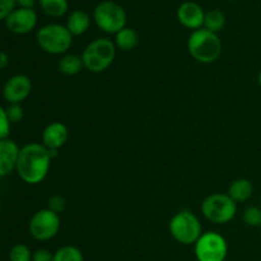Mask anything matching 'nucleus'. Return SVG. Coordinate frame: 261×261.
<instances>
[{
	"label": "nucleus",
	"instance_id": "obj_1",
	"mask_svg": "<svg viewBox=\"0 0 261 261\" xmlns=\"http://www.w3.org/2000/svg\"><path fill=\"white\" fill-rule=\"evenodd\" d=\"M51 161L50 152L45 145L40 143H30L20 148L15 170L25 184L37 185L47 176Z\"/></svg>",
	"mask_w": 261,
	"mask_h": 261
},
{
	"label": "nucleus",
	"instance_id": "obj_2",
	"mask_svg": "<svg viewBox=\"0 0 261 261\" xmlns=\"http://www.w3.org/2000/svg\"><path fill=\"white\" fill-rule=\"evenodd\" d=\"M188 50L194 60L203 64H211L218 60L222 54L221 38L217 33L205 28L194 31L188 41Z\"/></svg>",
	"mask_w": 261,
	"mask_h": 261
},
{
	"label": "nucleus",
	"instance_id": "obj_3",
	"mask_svg": "<svg viewBox=\"0 0 261 261\" xmlns=\"http://www.w3.org/2000/svg\"><path fill=\"white\" fill-rule=\"evenodd\" d=\"M116 45L109 38H97L87 45L82 54L84 68L91 73H102L115 60Z\"/></svg>",
	"mask_w": 261,
	"mask_h": 261
},
{
	"label": "nucleus",
	"instance_id": "obj_4",
	"mask_svg": "<svg viewBox=\"0 0 261 261\" xmlns=\"http://www.w3.org/2000/svg\"><path fill=\"white\" fill-rule=\"evenodd\" d=\"M36 40L41 50L45 53L51 54V55H61L71 47L73 35L69 32L66 25L51 23L38 30Z\"/></svg>",
	"mask_w": 261,
	"mask_h": 261
},
{
	"label": "nucleus",
	"instance_id": "obj_5",
	"mask_svg": "<svg viewBox=\"0 0 261 261\" xmlns=\"http://www.w3.org/2000/svg\"><path fill=\"white\" fill-rule=\"evenodd\" d=\"M170 233L180 244L193 245L196 244L203 232L198 217L189 211H181L170 221Z\"/></svg>",
	"mask_w": 261,
	"mask_h": 261
},
{
	"label": "nucleus",
	"instance_id": "obj_6",
	"mask_svg": "<svg viewBox=\"0 0 261 261\" xmlns=\"http://www.w3.org/2000/svg\"><path fill=\"white\" fill-rule=\"evenodd\" d=\"M236 201L229 195L212 194L201 204V213L212 223H228L236 216Z\"/></svg>",
	"mask_w": 261,
	"mask_h": 261
},
{
	"label": "nucleus",
	"instance_id": "obj_7",
	"mask_svg": "<svg viewBox=\"0 0 261 261\" xmlns=\"http://www.w3.org/2000/svg\"><path fill=\"white\" fill-rule=\"evenodd\" d=\"M93 19L97 27L106 33L120 32L126 24V13L124 8L114 2H102L93 12Z\"/></svg>",
	"mask_w": 261,
	"mask_h": 261
},
{
	"label": "nucleus",
	"instance_id": "obj_8",
	"mask_svg": "<svg viewBox=\"0 0 261 261\" xmlns=\"http://www.w3.org/2000/svg\"><path fill=\"white\" fill-rule=\"evenodd\" d=\"M228 252L227 241L217 232H204L195 244V256L198 261H224Z\"/></svg>",
	"mask_w": 261,
	"mask_h": 261
},
{
	"label": "nucleus",
	"instance_id": "obj_9",
	"mask_svg": "<svg viewBox=\"0 0 261 261\" xmlns=\"http://www.w3.org/2000/svg\"><path fill=\"white\" fill-rule=\"evenodd\" d=\"M61 222L59 214L46 208L33 214L28 223V231L37 241H48L58 234Z\"/></svg>",
	"mask_w": 261,
	"mask_h": 261
},
{
	"label": "nucleus",
	"instance_id": "obj_10",
	"mask_svg": "<svg viewBox=\"0 0 261 261\" xmlns=\"http://www.w3.org/2000/svg\"><path fill=\"white\" fill-rule=\"evenodd\" d=\"M32 92V82L27 75L17 74L7 81L3 88V96L8 103H20Z\"/></svg>",
	"mask_w": 261,
	"mask_h": 261
},
{
	"label": "nucleus",
	"instance_id": "obj_11",
	"mask_svg": "<svg viewBox=\"0 0 261 261\" xmlns=\"http://www.w3.org/2000/svg\"><path fill=\"white\" fill-rule=\"evenodd\" d=\"M37 24V14L33 9L18 8L5 19V27L14 35H25Z\"/></svg>",
	"mask_w": 261,
	"mask_h": 261
},
{
	"label": "nucleus",
	"instance_id": "obj_12",
	"mask_svg": "<svg viewBox=\"0 0 261 261\" xmlns=\"http://www.w3.org/2000/svg\"><path fill=\"white\" fill-rule=\"evenodd\" d=\"M178 22L186 28L190 30H200L204 25L205 13L203 8L194 2H186L181 4L177 9Z\"/></svg>",
	"mask_w": 261,
	"mask_h": 261
},
{
	"label": "nucleus",
	"instance_id": "obj_13",
	"mask_svg": "<svg viewBox=\"0 0 261 261\" xmlns=\"http://www.w3.org/2000/svg\"><path fill=\"white\" fill-rule=\"evenodd\" d=\"M20 149L14 140L0 139V176L10 175L13 170L17 168L18 157H19Z\"/></svg>",
	"mask_w": 261,
	"mask_h": 261
},
{
	"label": "nucleus",
	"instance_id": "obj_14",
	"mask_svg": "<svg viewBox=\"0 0 261 261\" xmlns=\"http://www.w3.org/2000/svg\"><path fill=\"white\" fill-rule=\"evenodd\" d=\"M68 127L60 121H54L45 127L42 133V144L48 150H59L68 140Z\"/></svg>",
	"mask_w": 261,
	"mask_h": 261
},
{
	"label": "nucleus",
	"instance_id": "obj_15",
	"mask_svg": "<svg viewBox=\"0 0 261 261\" xmlns=\"http://www.w3.org/2000/svg\"><path fill=\"white\" fill-rule=\"evenodd\" d=\"M89 25H91V17L88 13L82 9L74 10L69 15L68 22H66V28L73 36L84 35L88 31Z\"/></svg>",
	"mask_w": 261,
	"mask_h": 261
},
{
	"label": "nucleus",
	"instance_id": "obj_16",
	"mask_svg": "<svg viewBox=\"0 0 261 261\" xmlns=\"http://www.w3.org/2000/svg\"><path fill=\"white\" fill-rule=\"evenodd\" d=\"M254 191V186L247 178H239L231 184L228 190V195L233 199L236 203H244L249 200Z\"/></svg>",
	"mask_w": 261,
	"mask_h": 261
},
{
	"label": "nucleus",
	"instance_id": "obj_17",
	"mask_svg": "<svg viewBox=\"0 0 261 261\" xmlns=\"http://www.w3.org/2000/svg\"><path fill=\"white\" fill-rule=\"evenodd\" d=\"M58 68L60 70V73L64 74V75L73 76L81 73L82 69L84 68V64L83 60H82V56L74 55V54H68V55H64L59 60Z\"/></svg>",
	"mask_w": 261,
	"mask_h": 261
},
{
	"label": "nucleus",
	"instance_id": "obj_18",
	"mask_svg": "<svg viewBox=\"0 0 261 261\" xmlns=\"http://www.w3.org/2000/svg\"><path fill=\"white\" fill-rule=\"evenodd\" d=\"M138 42H139V37L138 33L135 32L133 28L125 27L120 32L116 33L115 37V45L117 48L122 51H132L137 47Z\"/></svg>",
	"mask_w": 261,
	"mask_h": 261
},
{
	"label": "nucleus",
	"instance_id": "obj_19",
	"mask_svg": "<svg viewBox=\"0 0 261 261\" xmlns=\"http://www.w3.org/2000/svg\"><path fill=\"white\" fill-rule=\"evenodd\" d=\"M40 7L48 17L60 18L68 12V0H40Z\"/></svg>",
	"mask_w": 261,
	"mask_h": 261
},
{
	"label": "nucleus",
	"instance_id": "obj_20",
	"mask_svg": "<svg viewBox=\"0 0 261 261\" xmlns=\"http://www.w3.org/2000/svg\"><path fill=\"white\" fill-rule=\"evenodd\" d=\"M226 24V17L223 13L218 9L209 10L205 13V20H204V28L213 33H218L219 31L223 30Z\"/></svg>",
	"mask_w": 261,
	"mask_h": 261
},
{
	"label": "nucleus",
	"instance_id": "obj_21",
	"mask_svg": "<svg viewBox=\"0 0 261 261\" xmlns=\"http://www.w3.org/2000/svg\"><path fill=\"white\" fill-rule=\"evenodd\" d=\"M54 261H84V257L78 247L64 246L54 254Z\"/></svg>",
	"mask_w": 261,
	"mask_h": 261
},
{
	"label": "nucleus",
	"instance_id": "obj_22",
	"mask_svg": "<svg viewBox=\"0 0 261 261\" xmlns=\"http://www.w3.org/2000/svg\"><path fill=\"white\" fill-rule=\"evenodd\" d=\"M32 255L28 246L23 244H17L10 249L9 261H32Z\"/></svg>",
	"mask_w": 261,
	"mask_h": 261
},
{
	"label": "nucleus",
	"instance_id": "obj_23",
	"mask_svg": "<svg viewBox=\"0 0 261 261\" xmlns=\"http://www.w3.org/2000/svg\"><path fill=\"white\" fill-rule=\"evenodd\" d=\"M244 222L250 227H261V208L249 206L245 209Z\"/></svg>",
	"mask_w": 261,
	"mask_h": 261
},
{
	"label": "nucleus",
	"instance_id": "obj_24",
	"mask_svg": "<svg viewBox=\"0 0 261 261\" xmlns=\"http://www.w3.org/2000/svg\"><path fill=\"white\" fill-rule=\"evenodd\" d=\"M8 117H9L12 124H17V122L22 121L23 119V109L20 103H10L9 106L5 109Z\"/></svg>",
	"mask_w": 261,
	"mask_h": 261
},
{
	"label": "nucleus",
	"instance_id": "obj_25",
	"mask_svg": "<svg viewBox=\"0 0 261 261\" xmlns=\"http://www.w3.org/2000/svg\"><path fill=\"white\" fill-rule=\"evenodd\" d=\"M65 199H64V196L59 195V194H55V195L51 196L47 201V209H50V211H53L56 214H60L65 209Z\"/></svg>",
	"mask_w": 261,
	"mask_h": 261
},
{
	"label": "nucleus",
	"instance_id": "obj_26",
	"mask_svg": "<svg viewBox=\"0 0 261 261\" xmlns=\"http://www.w3.org/2000/svg\"><path fill=\"white\" fill-rule=\"evenodd\" d=\"M0 121H2V127H0V139H7L10 134V126H12V122H10L9 117H8L5 109L0 110Z\"/></svg>",
	"mask_w": 261,
	"mask_h": 261
},
{
	"label": "nucleus",
	"instance_id": "obj_27",
	"mask_svg": "<svg viewBox=\"0 0 261 261\" xmlns=\"http://www.w3.org/2000/svg\"><path fill=\"white\" fill-rule=\"evenodd\" d=\"M17 5V0H0V19L5 20Z\"/></svg>",
	"mask_w": 261,
	"mask_h": 261
},
{
	"label": "nucleus",
	"instance_id": "obj_28",
	"mask_svg": "<svg viewBox=\"0 0 261 261\" xmlns=\"http://www.w3.org/2000/svg\"><path fill=\"white\" fill-rule=\"evenodd\" d=\"M32 261H54V254L47 249H38L33 252Z\"/></svg>",
	"mask_w": 261,
	"mask_h": 261
},
{
	"label": "nucleus",
	"instance_id": "obj_29",
	"mask_svg": "<svg viewBox=\"0 0 261 261\" xmlns=\"http://www.w3.org/2000/svg\"><path fill=\"white\" fill-rule=\"evenodd\" d=\"M17 4L19 8H25V9H33L36 4V0H17Z\"/></svg>",
	"mask_w": 261,
	"mask_h": 261
},
{
	"label": "nucleus",
	"instance_id": "obj_30",
	"mask_svg": "<svg viewBox=\"0 0 261 261\" xmlns=\"http://www.w3.org/2000/svg\"><path fill=\"white\" fill-rule=\"evenodd\" d=\"M9 63L10 60L9 58H8L7 53H5V51H2V54H0V68L5 69L8 65H9Z\"/></svg>",
	"mask_w": 261,
	"mask_h": 261
},
{
	"label": "nucleus",
	"instance_id": "obj_31",
	"mask_svg": "<svg viewBox=\"0 0 261 261\" xmlns=\"http://www.w3.org/2000/svg\"><path fill=\"white\" fill-rule=\"evenodd\" d=\"M257 81H259V84H260V87H261V71L259 73V78H257Z\"/></svg>",
	"mask_w": 261,
	"mask_h": 261
},
{
	"label": "nucleus",
	"instance_id": "obj_32",
	"mask_svg": "<svg viewBox=\"0 0 261 261\" xmlns=\"http://www.w3.org/2000/svg\"><path fill=\"white\" fill-rule=\"evenodd\" d=\"M260 205H261V196H260Z\"/></svg>",
	"mask_w": 261,
	"mask_h": 261
}]
</instances>
